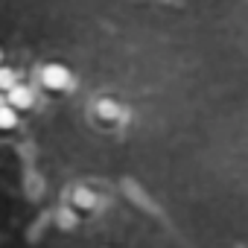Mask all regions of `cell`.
I'll list each match as a JSON object with an SVG mask.
<instances>
[{"mask_svg":"<svg viewBox=\"0 0 248 248\" xmlns=\"http://www.w3.org/2000/svg\"><path fill=\"white\" fill-rule=\"evenodd\" d=\"M41 76H44V85L53 88V91H64L70 85V70L64 64H47Z\"/></svg>","mask_w":248,"mask_h":248,"instance_id":"cell-1","label":"cell"},{"mask_svg":"<svg viewBox=\"0 0 248 248\" xmlns=\"http://www.w3.org/2000/svg\"><path fill=\"white\" fill-rule=\"evenodd\" d=\"M9 105L18 111V108H30L32 105V93L24 88V85H15V88H9Z\"/></svg>","mask_w":248,"mask_h":248,"instance_id":"cell-2","label":"cell"},{"mask_svg":"<svg viewBox=\"0 0 248 248\" xmlns=\"http://www.w3.org/2000/svg\"><path fill=\"white\" fill-rule=\"evenodd\" d=\"M15 123H18V111L9 102H3L0 105V129H15Z\"/></svg>","mask_w":248,"mask_h":248,"instance_id":"cell-3","label":"cell"},{"mask_svg":"<svg viewBox=\"0 0 248 248\" xmlns=\"http://www.w3.org/2000/svg\"><path fill=\"white\" fill-rule=\"evenodd\" d=\"M0 88H15V73L9 70V67H0Z\"/></svg>","mask_w":248,"mask_h":248,"instance_id":"cell-4","label":"cell"},{"mask_svg":"<svg viewBox=\"0 0 248 248\" xmlns=\"http://www.w3.org/2000/svg\"><path fill=\"white\" fill-rule=\"evenodd\" d=\"M0 62H3V53H0Z\"/></svg>","mask_w":248,"mask_h":248,"instance_id":"cell-5","label":"cell"},{"mask_svg":"<svg viewBox=\"0 0 248 248\" xmlns=\"http://www.w3.org/2000/svg\"><path fill=\"white\" fill-rule=\"evenodd\" d=\"M0 105H3V99H0Z\"/></svg>","mask_w":248,"mask_h":248,"instance_id":"cell-6","label":"cell"}]
</instances>
